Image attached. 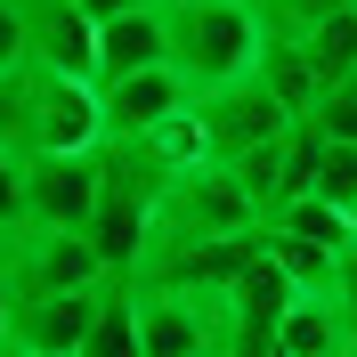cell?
Returning <instances> with one entry per match:
<instances>
[{
    "mask_svg": "<svg viewBox=\"0 0 357 357\" xmlns=\"http://www.w3.org/2000/svg\"><path fill=\"white\" fill-rule=\"evenodd\" d=\"M162 24H171V73L195 98H220V89L252 82L268 41H276L260 0H171Z\"/></svg>",
    "mask_w": 357,
    "mask_h": 357,
    "instance_id": "1",
    "label": "cell"
},
{
    "mask_svg": "<svg viewBox=\"0 0 357 357\" xmlns=\"http://www.w3.org/2000/svg\"><path fill=\"white\" fill-rule=\"evenodd\" d=\"M260 203L244 195V178L220 171V162H195L178 171L155 203V244H236V236H260Z\"/></svg>",
    "mask_w": 357,
    "mask_h": 357,
    "instance_id": "2",
    "label": "cell"
},
{
    "mask_svg": "<svg viewBox=\"0 0 357 357\" xmlns=\"http://www.w3.org/2000/svg\"><path fill=\"white\" fill-rule=\"evenodd\" d=\"M292 130V114L276 106V89L252 73V82L220 89V98H195V146L203 162H220V171H244L252 155H268L276 138Z\"/></svg>",
    "mask_w": 357,
    "mask_h": 357,
    "instance_id": "3",
    "label": "cell"
},
{
    "mask_svg": "<svg viewBox=\"0 0 357 357\" xmlns=\"http://www.w3.org/2000/svg\"><path fill=\"white\" fill-rule=\"evenodd\" d=\"M106 195V146L98 155H33L24 162V227L33 236H89Z\"/></svg>",
    "mask_w": 357,
    "mask_h": 357,
    "instance_id": "4",
    "label": "cell"
},
{
    "mask_svg": "<svg viewBox=\"0 0 357 357\" xmlns=\"http://www.w3.org/2000/svg\"><path fill=\"white\" fill-rule=\"evenodd\" d=\"M98 284H114V276H106V260H98L89 236H33V227H24L17 244H8V292H17V309L24 301L98 292Z\"/></svg>",
    "mask_w": 357,
    "mask_h": 357,
    "instance_id": "5",
    "label": "cell"
},
{
    "mask_svg": "<svg viewBox=\"0 0 357 357\" xmlns=\"http://www.w3.org/2000/svg\"><path fill=\"white\" fill-rule=\"evenodd\" d=\"M106 146V106L89 82H57L33 73V130H24V162L33 155H98Z\"/></svg>",
    "mask_w": 357,
    "mask_h": 357,
    "instance_id": "6",
    "label": "cell"
},
{
    "mask_svg": "<svg viewBox=\"0 0 357 357\" xmlns=\"http://www.w3.org/2000/svg\"><path fill=\"white\" fill-rule=\"evenodd\" d=\"M17 17H24V66L33 73L98 89V24L73 0H17Z\"/></svg>",
    "mask_w": 357,
    "mask_h": 357,
    "instance_id": "7",
    "label": "cell"
},
{
    "mask_svg": "<svg viewBox=\"0 0 357 357\" xmlns=\"http://www.w3.org/2000/svg\"><path fill=\"white\" fill-rule=\"evenodd\" d=\"M98 106H106V146H130V138H162L171 122H187L195 89L178 82L171 66H155V73H130V82H106Z\"/></svg>",
    "mask_w": 357,
    "mask_h": 357,
    "instance_id": "8",
    "label": "cell"
},
{
    "mask_svg": "<svg viewBox=\"0 0 357 357\" xmlns=\"http://www.w3.org/2000/svg\"><path fill=\"white\" fill-rule=\"evenodd\" d=\"M106 292H114V284L66 292V301H24L17 325H8V341L33 349V357H82V341L98 333V317H106Z\"/></svg>",
    "mask_w": 357,
    "mask_h": 357,
    "instance_id": "9",
    "label": "cell"
},
{
    "mask_svg": "<svg viewBox=\"0 0 357 357\" xmlns=\"http://www.w3.org/2000/svg\"><path fill=\"white\" fill-rule=\"evenodd\" d=\"M155 66H171V24H162V8H138V17L98 33V89L130 82V73H155Z\"/></svg>",
    "mask_w": 357,
    "mask_h": 357,
    "instance_id": "10",
    "label": "cell"
},
{
    "mask_svg": "<svg viewBox=\"0 0 357 357\" xmlns=\"http://www.w3.org/2000/svg\"><path fill=\"white\" fill-rule=\"evenodd\" d=\"M260 82L276 89V106H284L292 122H309V114L325 106V82H317V57L301 49V33H276V41H268V57H260Z\"/></svg>",
    "mask_w": 357,
    "mask_h": 357,
    "instance_id": "11",
    "label": "cell"
},
{
    "mask_svg": "<svg viewBox=\"0 0 357 357\" xmlns=\"http://www.w3.org/2000/svg\"><path fill=\"white\" fill-rule=\"evenodd\" d=\"M276 357H357V333L341 325L333 301H292L284 333H276Z\"/></svg>",
    "mask_w": 357,
    "mask_h": 357,
    "instance_id": "12",
    "label": "cell"
},
{
    "mask_svg": "<svg viewBox=\"0 0 357 357\" xmlns=\"http://www.w3.org/2000/svg\"><path fill=\"white\" fill-rule=\"evenodd\" d=\"M268 260L284 268V284L301 292V301H333L341 252H325V244H301V236H284V227H268Z\"/></svg>",
    "mask_w": 357,
    "mask_h": 357,
    "instance_id": "13",
    "label": "cell"
},
{
    "mask_svg": "<svg viewBox=\"0 0 357 357\" xmlns=\"http://www.w3.org/2000/svg\"><path fill=\"white\" fill-rule=\"evenodd\" d=\"M301 49L317 57V82H325V89L357 82V8H333V17H317L309 33H301Z\"/></svg>",
    "mask_w": 357,
    "mask_h": 357,
    "instance_id": "14",
    "label": "cell"
},
{
    "mask_svg": "<svg viewBox=\"0 0 357 357\" xmlns=\"http://www.w3.org/2000/svg\"><path fill=\"white\" fill-rule=\"evenodd\" d=\"M82 357H146V341H138V292L130 284L106 292V317H98V333L82 341Z\"/></svg>",
    "mask_w": 357,
    "mask_h": 357,
    "instance_id": "15",
    "label": "cell"
},
{
    "mask_svg": "<svg viewBox=\"0 0 357 357\" xmlns=\"http://www.w3.org/2000/svg\"><path fill=\"white\" fill-rule=\"evenodd\" d=\"M268 227H284V236H301V244H325V252H349V244H357L349 220H341L333 203H317V195H301L284 220H268Z\"/></svg>",
    "mask_w": 357,
    "mask_h": 357,
    "instance_id": "16",
    "label": "cell"
},
{
    "mask_svg": "<svg viewBox=\"0 0 357 357\" xmlns=\"http://www.w3.org/2000/svg\"><path fill=\"white\" fill-rule=\"evenodd\" d=\"M24 130H33V66L0 73V155H24Z\"/></svg>",
    "mask_w": 357,
    "mask_h": 357,
    "instance_id": "17",
    "label": "cell"
},
{
    "mask_svg": "<svg viewBox=\"0 0 357 357\" xmlns=\"http://www.w3.org/2000/svg\"><path fill=\"white\" fill-rule=\"evenodd\" d=\"M317 203H333L341 220L357 211V146H325V162H317Z\"/></svg>",
    "mask_w": 357,
    "mask_h": 357,
    "instance_id": "18",
    "label": "cell"
},
{
    "mask_svg": "<svg viewBox=\"0 0 357 357\" xmlns=\"http://www.w3.org/2000/svg\"><path fill=\"white\" fill-rule=\"evenodd\" d=\"M309 122H317V138H325V146H357V82L325 89V106H317Z\"/></svg>",
    "mask_w": 357,
    "mask_h": 357,
    "instance_id": "19",
    "label": "cell"
},
{
    "mask_svg": "<svg viewBox=\"0 0 357 357\" xmlns=\"http://www.w3.org/2000/svg\"><path fill=\"white\" fill-rule=\"evenodd\" d=\"M24 236V155H0V252Z\"/></svg>",
    "mask_w": 357,
    "mask_h": 357,
    "instance_id": "20",
    "label": "cell"
},
{
    "mask_svg": "<svg viewBox=\"0 0 357 357\" xmlns=\"http://www.w3.org/2000/svg\"><path fill=\"white\" fill-rule=\"evenodd\" d=\"M0 73H24V17H17V0H0Z\"/></svg>",
    "mask_w": 357,
    "mask_h": 357,
    "instance_id": "21",
    "label": "cell"
},
{
    "mask_svg": "<svg viewBox=\"0 0 357 357\" xmlns=\"http://www.w3.org/2000/svg\"><path fill=\"white\" fill-rule=\"evenodd\" d=\"M333 309H341V325L357 333V244L341 252V276H333Z\"/></svg>",
    "mask_w": 357,
    "mask_h": 357,
    "instance_id": "22",
    "label": "cell"
},
{
    "mask_svg": "<svg viewBox=\"0 0 357 357\" xmlns=\"http://www.w3.org/2000/svg\"><path fill=\"white\" fill-rule=\"evenodd\" d=\"M73 8H82V17L98 24V33H106V24H122V17H138V8H155V0H73Z\"/></svg>",
    "mask_w": 357,
    "mask_h": 357,
    "instance_id": "23",
    "label": "cell"
},
{
    "mask_svg": "<svg viewBox=\"0 0 357 357\" xmlns=\"http://www.w3.org/2000/svg\"><path fill=\"white\" fill-rule=\"evenodd\" d=\"M8 325H17V292H8V252H0V349H8Z\"/></svg>",
    "mask_w": 357,
    "mask_h": 357,
    "instance_id": "24",
    "label": "cell"
},
{
    "mask_svg": "<svg viewBox=\"0 0 357 357\" xmlns=\"http://www.w3.org/2000/svg\"><path fill=\"white\" fill-rule=\"evenodd\" d=\"M0 357H33V349H17V341H8V349H0Z\"/></svg>",
    "mask_w": 357,
    "mask_h": 357,
    "instance_id": "25",
    "label": "cell"
},
{
    "mask_svg": "<svg viewBox=\"0 0 357 357\" xmlns=\"http://www.w3.org/2000/svg\"><path fill=\"white\" fill-rule=\"evenodd\" d=\"M349 236H357V211H349Z\"/></svg>",
    "mask_w": 357,
    "mask_h": 357,
    "instance_id": "26",
    "label": "cell"
},
{
    "mask_svg": "<svg viewBox=\"0 0 357 357\" xmlns=\"http://www.w3.org/2000/svg\"><path fill=\"white\" fill-rule=\"evenodd\" d=\"M155 8H171V0H155Z\"/></svg>",
    "mask_w": 357,
    "mask_h": 357,
    "instance_id": "27",
    "label": "cell"
}]
</instances>
